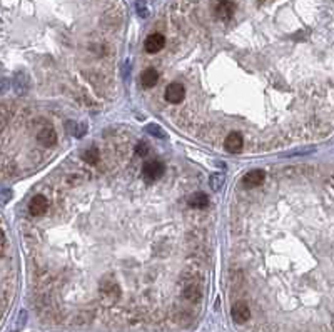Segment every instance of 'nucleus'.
Masks as SVG:
<instances>
[{"label": "nucleus", "mask_w": 334, "mask_h": 332, "mask_svg": "<svg viewBox=\"0 0 334 332\" xmlns=\"http://www.w3.org/2000/svg\"><path fill=\"white\" fill-rule=\"evenodd\" d=\"M137 14H139L142 18H145L149 15V9H147V5H145L144 2H137Z\"/></svg>", "instance_id": "9d476101"}, {"label": "nucleus", "mask_w": 334, "mask_h": 332, "mask_svg": "<svg viewBox=\"0 0 334 332\" xmlns=\"http://www.w3.org/2000/svg\"><path fill=\"white\" fill-rule=\"evenodd\" d=\"M224 149L229 154H241L244 150V137L241 132H229L224 139Z\"/></svg>", "instance_id": "0eeeda50"}, {"label": "nucleus", "mask_w": 334, "mask_h": 332, "mask_svg": "<svg viewBox=\"0 0 334 332\" xmlns=\"http://www.w3.org/2000/svg\"><path fill=\"white\" fill-rule=\"evenodd\" d=\"M231 315H233V321L236 324L244 326V324H247L251 321L253 312H251V307L247 306L244 300H234L233 307H231Z\"/></svg>", "instance_id": "39448f33"}, {"label": "nucleus", "mask_w": 334, "mask_h": 332, "mask_svg": "<svg viewBox=\"0 0 334 332\" xmlns=\"http://www.w3.org/2000/svg\"><path fill=\"white\" fill-rule=\"evenodd\" d=\"M167 45V37L160 32H154L151 35H147V38L144 40V50L151 55H156V54L162 52Z\"/></svg>", "instance_id": "7ed1b4c3"}, {"label": "nucleus", "mask_w": 334, "mask_h": 332, "mask_svg": "<svg viewBox=\"0 0 334 332\" xmlns=\"http://www.w3.org/2000/svg\"><path fill=\"white\" fill-rule=\"evenodd\" d=\"M186 85L180 84V82H169L166 87L162 89V102H166L171 107L182 104L186 100Z\"/></svg>", "instance_id": "f03ea898"}, {"label": "nucleus", "mask_w": 334, "mask_h": 332, "mask_svg": "<svg viewBox=\"0 0 334 332\" xmlns=\"http://www.w3.org/2000/svg\"><path fill=\"white\" fill-rule=\"evenodd\" d=\"M187 202H189V205L196 210H204V209L209 207V197H207L204 192H200V190H194V192H191Z\"/></svg>", "instance_id": "1a4fd4ad"}, {"label": "nucleus", "mask_w": 334, "mask_h": 332, "mask_svg": "<svg viewBox=\"0 0 334 332\" xmlns=\"http://www.w3.org/2000/svg\"><path fill=\"white\" fill-rule=\"evenodd\" d=\"M136 146L107 140L99 162L80 159L49 187L111 234L109 240H25L37 307L54 321L152 326L194 315L186 289L204 282L200 210L172 184L160 192L164 177L149 182Z\"/></svg>", "instance_id": "f257e3e1"}, {"label": "nucleus", "mask_w": 334, "mask_h": 332, "mask_svg": "<svg viewBox=\"0 0 334 332\" xmlns=\"http://www.w3.org/2000/svg\"><path fill=\"white\" fill-rule=\"evenodd\" d=\"M266 179H267V172L264 169H254V170H249L242 177L241 184L244 189H256V187H261L266 182Z\"/></svg>", "instance_id": "423d86ee"}, {"label": "nucleus", "mask_w": 334, "mask_h": 332, "mask_svg": "<svg viewBox=\"0 0 334 332\" xmlns=\"http://www.w3.org/2000/svg\"><path fill=\"white\" fill-rule=\"evenodd\" d=\"M49 205H50V202H49V197H47L45 194H42V192H39V194H35L32 199H30V202H29V216L30 217H42L44 214L49 210Z\"/></svg>", "instance_id": "20e7f679"}, {"label": "nucleus", "mask_w": 334, "mask_h": 332, "mask_svg": "<svg viewBox=\"0 0 334 332\" xmlns=\"http://www.w3.org/2000/svg\"><path fill=\"white\" fill-rule=\"evenodd\" d=\"M160 82V72L156 67H147L140 74V84L144 89H154Z\"/></svg>", "instance_id": "6e6552de"}, {"label": "nucleus", "mask_w": 334, "mask_h": 332, "mask_svg": "<svg viewBox=\"0 0 334 332\" xmlns=\"http://www.w3.org/2000/svg\"><path fill=\"white\" fill-rule=\"evenodd\" d=\"M222 181H224L222 175H216V177H212V179H211V187H212V189L217 190L219 187L222 185Z\"/></svg>", "instance_id": "9b49d317"}]
</instances>
